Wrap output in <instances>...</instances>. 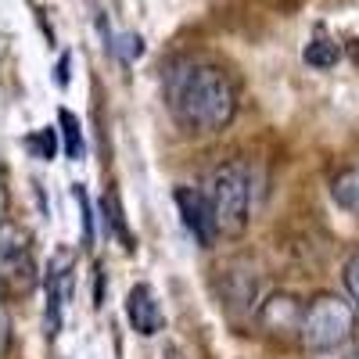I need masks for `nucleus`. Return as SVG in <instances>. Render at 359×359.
<instances>
[{
	"mask_svg": "<svg viewBox=\"0 0 359 359\" xmlns=\"http://www.w3.org/2000/svg\"><path fill=\"white\" fill-rule=\"evenodd\" d=\"M162 97L172 123L187 133H216L237 111V94L230 79L216 65L191 62V57L165 69Z\"/></svg>",
	"mask_w": 359,
	"mask_h": 359,
	"instance_id": "1",
	"label": "nucleus"
},
{
	"mask_svg": "<svg viewBox=\"0 0 359 359\" xmlns=\"http://www.w3.org/2000/svg\"><path fill=\"white\" fill-rule=\"evenodd\" d=\"M208 201L219 223V233L237 237L245 233L252 216V172L245 162H226L208 180Z\"/></svg>",
	"mask_w": 359,
	"mask_h": 359,
	"instance_id": "2",
	"label": "nucleus"
},
{
	"mask_svg": "<svg viewBox=\"0 0 359 359\" xmlns=\"http://www.w3.org/2000/svg\"><path fill=\"white\" fill-rule=\"evenodd\" d=\"M352 327H355V309L345 302V298L316 294L313 302H306L298 341H302L309 352H334L352 338Z\"/></svg>",
	"mask_w": 359,
	"mask_h": 359,
	"instance_id": "3",
	"label": "nucleus"
},
{
	"mask_svg": "<svg viewBox=\"0 0 359 359\" xmlns=\"http://www.w3.org/2000/svg\"><path fill=\"white\" fill-rule=\"evenodd\" d=\"M43 291H47V313H43V327L47 334L57 338L62 331V316L65 306L72 302V291H76V259L69 248H57L47 262V277H43Z\"/></svg>",
	"mask_w": 359,
	"mask_h": 359,
	"instance_id": "4",
	"label": "nucleus"
},
{
	"mask_svg": "<svg viewBox=\"0 0 359 359\" xmlns=\"http://www.w3.org/2000/svg\"><path fill=\"white\" fill-rule=\"evenodd\" d=\"M172 201H176V212H180V223L184 230L194 237L201 248H208L219 233V223H216V212H212V201L208 194H201L198 187H176L172 191Z\"/></svg>",
	"mask_w": 359,
	"mask_h": 359,
	"instance_id": "5",
	"label": "nucleus"
},
{
	"mask_svg": "<svg viewBox=\"0 0 359 359\" xmlns=\"http://www.w3.org/2000/svg\"><path fill=\"white\" fill-rule=\"evenodd\" d=\"M40 269H36V259H33V245H29V237L18 230V226H11V223H4V280H8V287H15V291H29L40 277Z\"/></svg>",
	"mask_w": 359,
	"mask_h": 359,
	"instance_id": "6",
	"label": "nucleus"
},
{
	"mask_svg": "<svg viewBox=\"0 0 359 359\" xmlns=\"http://www.w3.org/2000/svg\"><path fill=\"white\" fill-rule=\"evenodd\" d=\"M126 320L130 327L140 334V338H151L162 331V302H158V294L151 291V284H133L130 294H126Z\"/></svg>",
	"mask_w": 359,
	"mask_h": 359,
	"instance_id": "7",
	"label": "nucleus"
},
{
	"mask_svg": "<svg viewBox=\"0 0 359 359\" xmlns=\"http://www.w3.org/2000/svg\"><path fill=\"white\" fill-rule=\"evenodd\" d=\"M302 313L306 306L302 302H294L291 294H269L266 298V306H262V327L269 334H280V331H302Z\"/></svg>",
	"mask_w": 359,
	"mask_h": 359,
	"instance_id": "8",
	"label": "nucleus"
},
{
	"mask_svg": "<svg viewBox=\"0 0 359 359\" xmlns=\"http://www.w3.org/2000/svg\"><path fill=\"white\" fill-rule=\"evenodd\" d=\"M331 198L345 208V212L359 216V158L331 176Z\"/></svg>",
	"mask_w": 359,
	"mask_h": 359,
	"instance_id": "9",
	"label": "nucleus"
},
{
	"mask_svg": "<svg viewBox=\"0 0 359 359\" xmlns=\"http://www.w3.org/2000/svg\"><path fill=\"white\" fill-rule=\"evenodd\" d=\"M101 223L111 230V237H115L123 248H133V233H130V226H126V219H123V205H118L115 194H104V198H101Z\"/></svg>",
	"mask_w": 359,
	"mask_h": 359,
	"instance_id": "10",
	"label": "nucleus"
},
{
	"mask_svg": "<svg viewBox=\"0 0 359 359\" xmlns=\"http://www.w3.org/2000/svg\"><path fill=\"white\" fill-rule=\"evenodd\" d=\"M338 57H341V47H338V40L334 36H316L309 47H306V62L313 65V69H331V65H338Z\"/></svg>",
	"mask_w": 359,
	"mask_h": 359,
	"instance_id": "11",
	"label": "nucleus"
},
{
	"mask_svg": "<svg viewBox=\"0 0 359 359\" xmlns=\"http://www.w3.org/2000/svg\"><path fill=\"white\" fill-rule=\"evenodd\" d=\"M57 123H62V137H65V151H69V158H72V162H83V155H86V144H83L79 118H76L69 108H62V111H57Z\"/></svg>",
	"mask_w": 359,
	"mask_h": 359,
	"instance_id": "12",
	"label": "nucleus"
},
{
	"mask_svg": "<svg viewBox=\"0 0 359 359\" xmlns=\"http://www.w3.org/2000/svg\"><path fill=\"white\" fill-rule=\"evenodd\" d=\"M25 147L33 151L36 158H54V151H57V133L54 130H36V133H29L25 137Z\"/></svg>",
	"mask_w": 359,
	"mask_h": 359,
	"instance_id": "13",
	"label": "nucleus"
},
{
	"mask_svg": "<svg viewBox=\"0 0 359 359\" xmlns=\"http://www.w3.org/2000/svg\"><path fill=\"white\" fill-rule=\"evenodd\" d=\"M72 198H76V205H79V219H83V241L90 245V241H94V212H90V201H86V191H83V184H72Z\"/></svg>",
	"mask_w": 359,
	"mask_h": 359,
	"instance_id": "14",
	"label": "nucleus"
},
{
	"mask_svg": "<svg viewBox=\"0 0 359 359\" xmlns=\"http://www.w3.org/2000/svg\"><path fill=\"white\" fill-rule=\"evenodd\" d=\"M345 287H348L352 306L359 309V252H355V255H348V262H345Z\"/></svg>",
	"mask_w": 359,
	"mask_h": 359,
	"instance_id": "15",
	"label": "nucleus"
},
{
	"mask_svg": "<svg viewBox=\"0 0 359 359\" xmlns=\"http://www.w3.org/2000/svg\"><path fill=\"white\" fill-rule=\"evenodd\" d=\"M69 65H72V54L62 57V65H57V86H65L69 83Z\"/></svg>",
	"mask_w": 359,
	"mask_h": 359,
	"instance_id": "16",
	"label": "nucleus"
},
{
	"mask_svg": "<svg viewBox=\"0 0 359 359\" xmlns=\"http://www.w3.org/2000/svg\"><path fill=\"white\" fill-rule=\"evenodd\" d=\"M341 359H359V348H355V352H348V355H341Z\"/></svg>",
	"mask_w": 359,
	"mask_h": 359,
	"instance_id": "17",
	"label": "nucleus"
},
{
	"mask_svg": "<svg viewBox=\"0 0 359 359\" xmlns=\"http://www.w3.org/2000/svg\"><path fill=\"white\" fill-rule=\"evenodd\" d=\"M165 359H176V355H172V352H169V355H165Z\"/></svg>",
	"mask_w": 359,
	"mask_h": 359,
	"instance_id": "18",
	"label": "nucleus"
}]
</instances>
